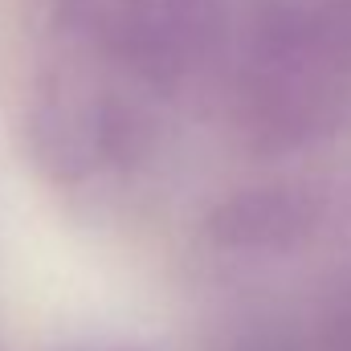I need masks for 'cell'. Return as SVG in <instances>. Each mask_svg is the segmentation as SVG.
Instances as JSON below:
<instances>
[{"label": "cell", "instance_id": "cell-1", "mask_svg": "<svg viewBox=\"0 0 351 351\" xmlns=\"http://www.w3.org/2000/svg\"><path fill=\"white\" fill-rule=\"evenodd\" d=\"M351 90V16L339 4H286L250 37L237 123L262 152H286L335 123Z\"/></svg>", "mask_w": 351, "mask_h": 351}, {"label": "cell", "instance_id": "cell-2", "mask_svg": "<svg viewBox=\"0 0 351 351\" xmlns=\"http://www.w3.org/2000/svg\"><path fill=\"white\" fill-rule=\"evenodd\" d=\"M315 204L290 188H254L213 217V233L221 245L233 250H278L311 233Z\"/></svg>", "mask_w": 351, "mask_h": 351}]
</instances>
